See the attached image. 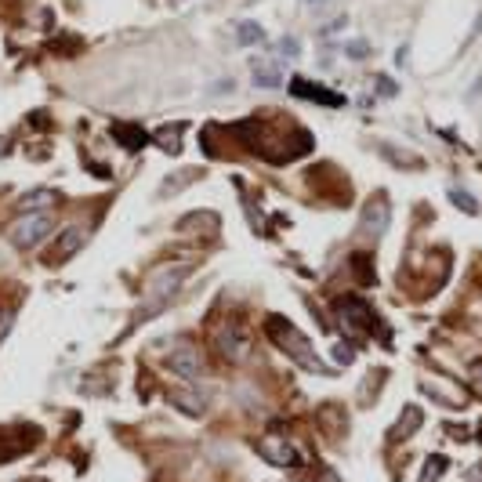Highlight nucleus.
<instances>
[{
	"instance_id": "nucleus-1",
	"label": "nucleus",
	"mask_w": 482,
	"mask_h": 482,
	"mask_svg": "<svg viewBox=\"0 0 482 482\" xmlns=\"http://www.w3.org/2000/svg\"><path fill=\"white\" fill-rule=\"evenodd\" d=\"M265 334L276 341V348L280 352H287L294 363H301L309 374H330V367L323 363V359L312 352V345H309V338L301 334V330L290 323V319H283V316H268L265 319Z\"/></svg>"
},
{
	"instance_id": "nucleus-2",
	"label": "nucleus",
	"mask_w": 482,
	"mask_h": 482,
	"mask_svg": "<svg viewBox=\"0 0 482 482\" xmlns=\"http://www.w3.org/2000/svg\"><path fill=\"white\" fill-rule=\"evenodd\" d=\"M51 229H54V218L47 210H33V214H25L11 225V243L15 247H37Z\"/></svg>"
},
{
	"instance_id": "nucleus-3",
	"label": "nucleus",
	"mask_w": 482,
	"mask_h": 482,
	"mask_svg": "<svg viewBox=\"0 0 482 482\" xmlns=\"http://www.w3.org/2000/svg\"><path fill=\"white\" fill-rule=\"evenodd\" d=\"M218 352L229 359V363H243V359L251 355V334H247V326L239 323V319L222 323V330H218Z\"/></svg>"
},
{
	"instance_id": "nucleus-4",
	"label": "nucleus",
	"mask_w": 482,
	"mask_h": 482,
	"mask_svg": "<svg viewBox=\"0 0 482 482\" xmlns=\"http://www.w3.org/2000/svg\"><path fill=\"white\" fill-rule=\"evenodd\" d=\"M338 312H341V326H345L348 338H363V334L374 330V312L359 297H345L338 305Z\"/></svg>"
},
{
	"instance_id": "nucleus-5",
	"label": "nucleus",
	"mask_w": 482,
	"mask_h": 482,
	"mask_svg": "<svg viewBox=\"0 0 482 482\" xmlns=\"http://www.w3.org/2000/svg\"><path fill=\"white\" fill-rule=\"evenodd\" d=\"M258 454H261L268 464H276V468H297V464H301L297 449H294L283 435H261V439H258Z\"/></svg>"
},
{
	"instance_id": "nucleus-6",
	"label": "nucleus",
	"mask_w": 482,
	"mask_h": 482,
	"mask_svg": "<svg viewBox=\"0 0 482 482\" xmlns=\"http://www.w3.org/2000/svg\"><path fill=\"white\" fill-rule=\"evenodd\" d=\"M193 272V265L185 261V265H163L160 272L149 280V297H163V301H171V294L182 287V280Z\"/></svg>"
},
{
	"instance_id": "nucleus-7",
	"label": "nucleus",
	"mask_w": 482,
	"mask_h": 482,
	"mask_svg": "<svg viewBox=\"0 0 482 482\" xmlns=\"http://www.w3.org/2000/svg\"><path fill=\"white\" fill-rule=\"evenodd\" d=\"M167 367L182 377V381H200V374H203V359H200V352L193 348V345H178L171 355H167Z\"/></svg>"
},
{
	"instance_id": "nucleus-8",
	"label": "nucleus",
	"mask_w": 482,
	"mask_h": 482,
	"mask_svg": "<svg viewBox=\"0 0 482 482\" xmlns=\"http://www.w3.org/2000/svg\"><path fill=\"white\" fill-rule=\"evenodd\" d=\"M391 222V207L384 196H374L367 207H363V222H359V229H363L367 236H381Z\"/></svg>"
},
{
	"instance_id": "nucleus-9",
	"label": "nucleus",
	"mask_w": 482,
	"mask_h": 482,
	"mask_svg": "<svg viewBox=\"0 0 482 482\" xmlns=\"http://www.w3.org/2000/svg\"><path fill=\"white\" fill-rule=\"evenodd\" d=\"M84 239H87V232L80 229V225H69L62 236L54 239V247H51V254H47V261L51 265H62V261H69L80 247H84Z\"/></svg>"
},
{
	"instance_id": "nucleus-10",
	"label": "nucleus",
	"mask_w": 482,
	"mask_h": 482,
	"mask_svg": "<svg viewBox=\"0 0 482 482\" xmlns=\"http://www.w3.org/2000/svg\"><path fill=\"white\" fill-rule=\"evenodd\" d=\"M290 91H294L297 98H312V102H323V105H345V98H341V95L326 91V87H316V84L301 80V76H294V80H290Z\"/></svg>"
},
{
	"instance_id": "nucleus-11",
	"label": "nucleus",
	"mask_w": 482,
	"mask_h": 482,
	"mask_svg": "<svg viewBox=\"0 0 482 482\" xmlns=\"http://www.w3.org/2000/svg\"><path fill=\"white\" fill-rule=\"evenodd\" d=\"M251 73H254V84H261V87H280L283 84L280 66L268 62V58H251Z\"/></svg>"
},
{
	"instance_id": "nucleus-12",
	"label": "nucleus",
	"mask_w": 482,
	"mask_h": 482,
	"mask_svg": "<svg viewBox=\"0 0 482 482\" xmlns=\"http://www.w3.org/2000/svg\"><path fill=\"white\" fill-rule=\"evenodd\" d=\"M420 420H425V413H420L417 406H406V410H403V417L396 420V428H391V435H388V439H391V442H399V439H410V435L420 428Z\"/></svg>"
},
{
	"instance_id": "nucleus-13",
	"label": "nucleus",
	"mask_w": 482,
	"mask_h": 482,
	"mask_svg": "<svg viewBox=\"0 0 482 482\" xmlns=\"http://www.w3.org/2000/svg\"><path fill=\"white\" fill-rule=\"evenodd\" d=\"M47 203H54V193H51V189H33V193H25V196L18 200V207L25 210V214H33L37 207H47Z\"/></svg>"
},
{
	"instance_id": "nucleus-14",
	"label": "nucleus",
	"mask_w": 482,
	"mask_h": 482,
	"mask_svg": "<svg viewBox=\"0 0 482 482\" xmlns=\"http://www.w3.org/2000/svg\"><path fill=\"white\" fill-rule=\"evenodd\" d=\"M236 40L243 44V47L261 44V40H265V29H261L258 22H239V25H236Z\"/></svg>"
},
{
	"instance_id": "nucleus-15",
	"label": "nucleus",
	"mask_w": 482,
	"mask_h": 482,
	"mask_svg": "<svg viewBox=\"0 0 482 482\" xmlns=\"http://www.w3.org/2000/svg\"><path fill=\"white\" fill-rule=\"evenodd\" d=\"M442 471H446V457H428L425 461V471H420V482H439L442 478Z\"/></svg>"
},
{
	"instance_id": "nucleus-16",
	"label": "nucleus",
	"mask_w": 482,
	"mask_h": 482,
	"mask_svg": "<svg viewBox=\"0 0 482 482\" xmlns=\"http://www.w3.org/2000/svg\"><path fill=\"white\" fill-rule=\"evenodd\" d=\"M178 134H182V127H174V131H160L156 138H160V145L167 149V153H178V149H182V145H178Z\"/></svg>"
},
{
	"instance_id": "nucleus-17",
	"label": "nucleus",
	"mask_w": 482,
	"mask_h": 482,
	"mask_svg": "<svg viewBox=\"0 0 482 482\" xmlns=\"http://www.w3.org/2000/svg\"><path fill=\"white\" fill-rule=\"evenodd\" d=\"M381 153H384V156H391L396 163H410V167H420V160H417V156H410V153H396V149H391V145H381Z\"/></svg>"
},
{
	"instance_id": "nucleus-18",
	"label": "nucleus",
	"mask_w": 482,
	"mask_h": 482,
	"mask_svg": "<svg viewBox=\"0 0 482 482\" xmlns=\"http://www.w3.org/2000/svg\"><path fill=\"white\" fill-rule=\"evenodd\" d=\"M449 196H454V203H457V207H464V210H468V214H478V203H475V200H471L468 193H461V189H454V193H449Z\"/></svg>"
},
{
	"instance_id": "nucleus-19",
	"label": "nucleus",
	"mask_w": 482,
	"mask_h": 482,
	"mask_svg": "<svg viewBox=\"0 0 482 482\" xmlns=\"http://www.w3.org/2000/svg\"><path fill=\"white\" fill-rule=\"evenodd\" d=\"M280 51H283L287 58H297V51H301V44H297V37H283V40H280Z\"/></svg>"
},
{
	"instance_id": "nucleus-20",
	"label": "nucleus",
	"mask_w": 482,
	"mask_h": 482,
	"mask_svg": "<svg viewBox=\"0 0 482 482\" xmlns=\"http://www.w3.org/2000/svg\"><path fill=\"white\" fill-rule=\"evenodd\" d=\"M345 51H348V58H367V44L363 40H352Z\"/></svg>"
},
{
	"instance_id": "nucleus-21",
	"label": "nucleus",
	"mask_w": 482,
	"mask_h": 482,
	"mask_svg": "<svg viewBox=\"0 0 482 482\" xmlns=\"http://www.w3.org/2000/svg\"><path fill=\"white\" fill-rule=\"evenodd\" d=\"M330 4H334V0H305V8H309V11H316V15H323Z\"/></svg>"
},
{
	"instance_id": "nucleus-22",
	"label": "nucleus",
	"mask_w": 482,
	"mask_h": 482,
	"mask_svg": "<svg viewBox=\"0 0 482 482\" xmlns=\"http://www.w3.org/2000/svg\"><path fill=\"white\" fill-rule=\"evenodd\" d=\"M334 359H338V363H352L355 352H352V348H345V345H338V348H334Z\"/></svg>"
},
{
	"instance_id": "nucleus-23",
	"label": "nucleus",
	"mask_w": 482,
	"mask_h": 482,
	"mask_svg": "<svg viewBox=\"0 0 482 482\" xmlns=\"http://www.w3.org/2000/svg\"><path fill=\"white\" fill-rule=\"evenodd\" d=\"M8 326H11V312H0V338L8 334Z\"/></svg>"
},
{
	"instance_id": "nucleus-24",
	"label": "nucleus",
	"mask_w": 482,
	"mask_h": 482,
	"mask_svg": "<svg viewBox=\"0 0 482 482\" xmlns=\"http://www.w3.org/2000/svg\"><path fill=\"white\" fill-rule=\"evenodd\" d=\"M377 84H381V95H396V87H391V80H388V76H381Z\"/></svg>"
},
{
	"instance_id": "nucleus-25",
	"label": "nucleus",
	"mask_w": 482,
	"mask_h": 482,
	"mask_svg": "<svg viewBox=\"0 0 482 482\" xmlns=\"http://www.w3.org/2000/svg\"><path fill=\"white\" fill-rule=\"evenodd\" d=\"M471 381H475V384H482V359H478V363L471 367Z\"/></svg>"
},
{
	"instance_id": "nucleus-26",
	"label": "nucleus",
	"mask_w": 482,
	"mask_h": 482,
	"mask_svg": "<svg viewBox=\"0 0 482 482\" xmlns=\"http://www.w3.org/2000/svg\"><path fill=\"white\" fill-rule=\"evenodd\" d=\"M174 4H185V0H174Z\"/></svg>"
}]
</instances>
